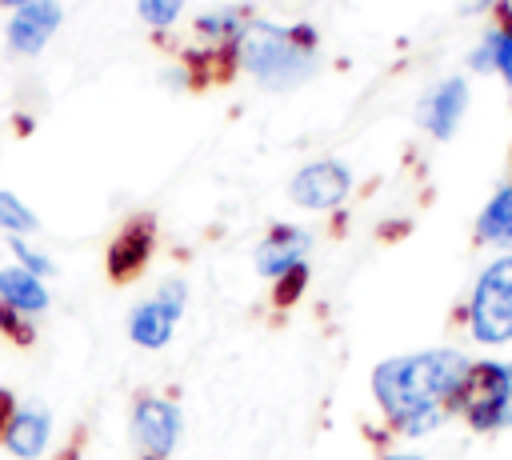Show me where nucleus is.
Wrapping results in <instances>:
<instances>
[{"mask_svg":"<svg viewBox=\"0 0 512 460\" xmlns=\"http://www.w3.org/2000/svg\"><path fill=\"white\" fill-rule=\"evenodd\" d=\"M476 236H480L484 244L512 248V184H504V188L484 204V212L476 216Z\"/></svg>","mask_w":512,"mask_h":460,"instance_id":"nucleus-15","label":"nucleus"},{"mask_svg":"<svg viewBox=\"0 0 512 460\" xmlns=\"http://www.w3.org/2000/svg\"><path fill=\"white\" fill-rule=\"evenodd\" d=\"M480 4H492V0H480Z\"/></svg>","mask_w":512,"mask_h":460,"instance_id":"nucleus-25","label":"nucleus"},{"mask_svg":"<svg viewBox=\"0 0 512 460\" xmlns=\"http://www.w3.org/2000/svg\"><path fill=\"white\" fill-rule=\"evenodd\" d=\"M0 4H12V8H24V4H32V0H0Z\"/></svg>","mask_w":512,"mask_h":460,"instance_id":"nucleus-24","label":"nucleus"},{"mask_svg":"<svg viewBox=\"0 0 512 460\" xmlns=\"http://www.w3.org/2000/svg\"><path fill=\"white\" fill-rule=\"evenodd\" d=\"M184 304H188V288L184 280H164L148 300H140L128 316V336L132 344L140 348H164L184 316Z\"/></svg>","mask_w":512,"mask_h":460,"instance_id":"nucleus-5","label":"nucleus"},{"mask_svg":"<svg viewBox=\"0 0 512 460\" xmlns=\"http://www.w3.org/2000/svg\"><path fill=\"white\" fill-rule=\"evenodd\" d=\"M132 440L144 456L168 460L180 440V408L164 396H136L132 404Z\"/></svg>","mask_w":512,"mask_h":460,"instance_id":"nucleus-6","label":"nucleus"},{"mask_svg":"<svg viewBox=\"0 0 512 460\" xmlns=\"http://www.w3.org/2000/svg\"><path fill=\"white\" fill-rule=\"evenodd\" d=\"M500 12H504V24H496V28L484 32V44L476 48L472 68H496L512 84V8L504 4Z\"/></svg>","mask_w":512,"mask_h":460,"instance_id":"nucleus-14","label":"nucleus"},{"mask_svg":"<svg viewBox=\"0 0 512 460\" xmlns=\"http://www.w3.org/2000/svg\"><path fill=\"white\" fill-rule=\"evenodd\" d=\"M36 212L32 208H24L12 192H4L0 188V232H8V236H24V232H36Z\"/></svg>","mask_w":512,"mask_h":460,"instance_id":"nucleus-16","label":"nucleus"},{"mask_svg":"<svg viewBox=\"0 0 512 460\" xmlns=\"http://www.w3.org/2000/svg\"><path fill=\"white\" fill-rule=\"evenodd\" d=\"M60 460H80V444H72V448H68V456H60Z\"/></svg>","mask_w":512,"mask_h":460,"instance_id":"nucleus-23","label":"nucleus"},{"mask_svg":"<svg viewBox=\"0 0 512 460\" xmlns=\"http://www.w3.org/2000/svg\"><path fill=\"white\" fill-rule=\"evenodd\" d=\"M56 24H60V4L56 0H32V4L16 8L12 24H8V44L24 56H36L48 44V36L56 32Z\"/></svg>","mask_w":512,"mask_h":460,"instance_id":"nucleus-11","label":"nucleus"},{"mask_svg":"<svg viewBox=\"0 0 512 460\" xmlns=\"http://www.w3.org/2000/svg\"><path fill=\"white\" fill-rule=\"evenodd\" d=\"M140 460H152V456H140Z\"/></svg>","mask_w":512,"mask_h":460,"instance_id":"nucleus-26","label":"nucleus"},{"mask_svg":"<svg viewBox=\"0 0 512 460\" xmlns=\"http://www.w3.org/2000/svg\"><path fill=\"white\" fill-rule=\"evenodd\" d=\"M380 460H424V456H416V452H392V456H380Z\"/></svg>","mask_w":512,"mask_h":460,"instance_id":"nucleus-22","label":"nucleus"},{"mask_svg":"<svg viewBox=\"0 0 512 460\" xmlns=\"http://www.w3.org/2000/svg\"><path fill=\"white\" fill-rule=\"evenodd\" d=\"M348 192H352V172H348L340 160H316V164H304V168L292 176V184H288L292 204L312 208V212L336 208Z\"/></svg>","mask_w":512,"mask_h":460,"instance_id":"nucleus-7","label":"nucleus"},{"mask_svg":"<svg viewBox=\"0 0 512 460\" xmlns=\"http://www.w3.org/2000/svg\"><path fill=\"white\" fill-rule=\"evenodd\" d=\"M468 356L456 348H428L408 352L376 364L372 372V396L384 412V420L400 436H424L440 428L452 416L460 380L468 372Z\"/></svg>","mask_w":512,"mask_h":460,"instance_id":"nucleus-1","label":"nucleus"},{"mask_svg":"<svg viewBox=\"0 0 512 460\" xmlns=\"http://www.w3.org/2000/svg\"><path fill=\"white\" fill-rule=\"evenodd\" d=\"M8 248L16 252V260H20V268H24V272H32V276H40V280L52 272V260H48L44 252H36L32 244H24L20 236H12V240H8Z\"/></svg>","mask_w":512,"mask_h":460,"instance_id":"nucleus-19","label":"nucleus"},{"mask_svg":"<svg viewBox=\"0 0 512 460\" xmlns=\"http://www.w3.org/2000/svg\"><path fill=\"white\" fill-rule=\"evenodd\" d=\"M0 304H8L12 312L32 320V316H40L48 308V288H44L40 276L24 272L20 264L16 268H0Z\"/></svg>","mask_w":512,"mask_h":460,"instance_id":"nucleus-13","label":"nucleus"},{"mask_svg":"<svg viewBox=\"0 0 512 460\" xmlns=\"http://www.w3.org/2000/svg\"><path fill=\"white\" fill-rule=\"evenodd\" d=\"M0 332H4L12 344H20V348H28V344L36 340L32 320H28V316H20V312H12L8 304H0Z\"/></svg>","mask_w":512,"mask_h":460,"instance_id":"nucleus-18","label":"nucleus"},{"mask_svg":"<svg viewBox=\"0 0 512 460\" xmlns=\"http://www.w3.org/2000/svg\"><path fill=\"white\" fill-rule=\"evenodd\" d=\"M468 332L476 344L512 340V256H496L472 284Z\"/></svg>","mask_w":512,"mask_h":460,"instance_id":"nucleus-4","label":"nucleus"},{"mask_svg":"<svg viewBox=\"0 0 512 460\" xmlns=\"http://www.w3.org/2000/svg\"><path fill=\"white\" fill-rule=\"evenodd\" d=\"M312 248V236L304 228H292V224H276L268 228V236L256 244L252 260H256V272L268 276V280H280L284 272H292L296 264H304Z\"/></svg>","mask_w":512,"mask_h":460,"instance_id":"nucleus-9","label":"nucleus"},{"mask_svg":"<svg viewBox=\"0 0 512 460\" xmlns=\"http://www.w3.org/2000/svg\"><path fill=\"white\" fill-rule=\"evenodd\" d=\"M52 440V416L44 404H20L8 432H4V448L16 460H36Z\"/></svg>","mask_w":512,"mask_h":460,"instance_id":"nucleus-12","label":"nucleus"},{"mask_svg":"<svg viewBox=\"0 0 512 460\" xmlns=\"http://www.w3.org/2000/svg\"><path fill=\"white\" fill-rule=\"evenodd\" d=\"M180 8H184V0H140V16H144V24H152V28L172 24V20L180 16Z\"/></svg>","mask_w":512,"mask_h":460,"instance_id":"nucleus-20","label":"nucleus"},{"mask_svg":"<svg viewBox=\"0 0 512 460\" xmlns=\"http://www.w3.org/2000/svg\"><path fill=\"white\" fill-rule=\"evenodd\" d=\"M304 284H308V264H296L292 272H284V276L276 280V292H272L276 308L296 304V300H300V292H304Z\"/></svg>","mask_w":512,"mask_h":460,"instance_id":"nucleus-17","label":"nucleus"},{"mask_svg":"<svg viewBox=\"0 0 512 460\" xmlns=\"http://www.w3.org/2000/svg\"><path fill=\"white\" fill-rule=\"evenodd\" d=\"M464 108H468V84H464L460 76H452V80H444L440 88H432V92L420 100V124H424L436 140H448V136L456 132Z\"/></svg>","mask_w":512,"mask_h":460,"instance_id":"nucleus-10","label":"nucleus"},{"mask_svg":"<svg viewBox=\"0 0 512 460\" xmlns=\"http://www.w3.org/2000/svg\"><path fill=\"white\" fill-rule=\"evenodd\" d=\"M152 248H156V220H152L148 212L124 220V228H120L116 240L108 244V276H112L116 284H128L132 276L144 272Z\"/></svg>","mask_w":512,"mask_h":460,"instance_id":"nucleus-8","label":"nucleus"},{"mask_svg":"<svg viewBox=\"0 0 512 460\" xmlns=\"http://www.w3.org/2000/svg\"><path fill=\"white\" fill-rule=\"evenodd\" d=\"M452 416H460L472 432H504L512 428V364L504 360H472Z\"/></svg>","mask_w":512,"mask_h":460,"instance_id":"nucleus-3","label":"nucleus"},{"mask_svg":"<svg viewBox=\"0 0 512 460\" xmlns=\"http://www.w3.org/2000/svg\"><path fill=\"white\" fill-rule=\"evenodd\" d=\"M236 52H240L244 68L256 80H264L268 88H292V84L308 80L316 68V36L304 24L276 28L268 20H252L236 36Z\"/></svg>","mask_w":512,"mask_h":460,"instance_id":"nucleus-2","label":"nucleus"},{"mask_svg":"<svg viewBox=\"0 0 512 460\" xmlns=\"http://www.w3.org/2000/svg\"><path fill=\"white\" fill-rule=\"evenodd\" d=\"M16 396L8 392V388H0V444H4V432H8V424H12V416H16Z\"/></svg>","mask_w":512,"mask_h":460,"instance_id":"nucleus-21","label":"nucleus"}]
</instances>
